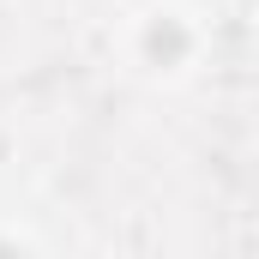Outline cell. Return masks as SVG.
Wrapping results in <instances>:
<instances>
[{
    "label": "cell",
    "mask_w": 259,
    "mask_h": 259,
    "mask_svg": "<svg viewBox=\"0 0 259 259\" xmlns=\"http://www.w3.org/2000/svg\"><path fill=\"white\" fill-rule=\"evenodd\" d=\"M145 55H151L157 66H181V55H187V30H181L175 18H157L151 36H145Z\"/></svg>",
    "instance_id": "6da1fadb"
}]
</instances>
